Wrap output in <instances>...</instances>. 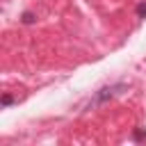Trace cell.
<instances>
[{"instance_id": "3957f363", "label": "cell", "mask_w": 146, "mask_h": 146, "mask_svg": "<svg viewBox=\"0 0 146 146\" xmlns=\"http://www.w3.org/2000/svg\"><path fill=\"white\" fill-rule=\"evenodd\" d=\"M132 139H135V141L146 139V128H137V130H135V135H132Z\"/></svg>"}, {"instance_id": "7a4b0ae2", "label": "cell", "mask_w": 146, "mask_h": 146, "mask_svg": "<svg viewBox=\"0 0 146 146\" xmlns=\"http://www.w3.org/2000/svg\"><path fill=\"white\" fill-rule=\"evenodd\" d=\"M21 21H23L25 25H32V23L36 21V16H34L32 11H23V16H21Z\"/></svg>"}, {"instance_id": "5b68a950", "label": "cell", "mask_w": 146, "mask_h": 146, "mask_svg": "<svg viewBox=\"0 0 146 146\" xmlns=\"http://www.w3.org/2000/svg\"><path fill=\"white\" fill-rule=\"evenodd\" d=\"M11 103H14V96H11V94H5V96H2V107H9Z\"/></svg>"}, {"instance_id": "277c9868", "label": "cell", "mask_w": 146, "mask_h": 146, "mask_svg": "<svg viewBox=\"0 0 146 146\" xmlns=\"http://www.w3.org/2000/svg\"><path fill=\"white\" fill-rule=\"evenodd\" d=\"M137 18H146V0H141L137 5Z\"/></svg>"}, {"instance_id": "6da1fadb", "label": "cell", "mask_w": 146, "mask_h": 146, "mask_svg": "<svg viewBox=\"0 0 146 146\" xmlns=\"http://www.w3.org/2000/svg\"><path fill=\"white\" fill-rule=\"evenodd\" d=\"M128 89V84L125 82H114V84H107V87H100L96 94H94V98L89 100V105H87V110H91V107H98V105H105L107 100H112L114 96H119V94H123Z\"/></svg>"}]
</instances>
